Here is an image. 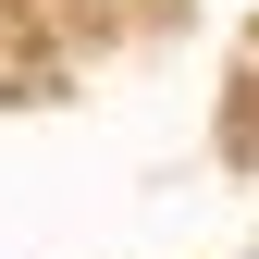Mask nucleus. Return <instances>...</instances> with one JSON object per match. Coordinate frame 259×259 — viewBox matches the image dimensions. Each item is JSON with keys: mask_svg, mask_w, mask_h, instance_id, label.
<instances>
[]
</instances>
